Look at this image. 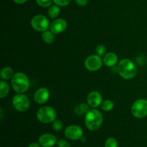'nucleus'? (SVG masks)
<instances>
[{
	"instance_id": "obj_10",
	"label": "nucleus",
	"mask_w": 147,
	"mask_h": 147,
	"mask_svg": "<svg viewBox=\"0 0 147 147\" xmlns=\"http://www.w3.org/2000/svg\"><path fill=\"white\" fill-rule=\"evenodd\" d=\"M50 98V91L46 88H40L36 90L34 96V100L38 104H44Z\"/></svg>"
},
{
	"instance_id": "obj_29",
	"label": "nucleus",
	"mask_w": 147,
	"mask_h": 147,
	"mask_svg": "<svg viewBox=\"0 0 147 147\" xmlns=\"http://www.w3.org/2000/svg\"><path fill=\"white\" fill-rule=\"evenodd\" d=\"M28 147H41V146L39 143H32L31 144L29 145Z\"/></svg>"
},
{
	"instance_id": "obj_21",
	"label": "nucleus",
	"mask_w": 147,
	"mask_h": 147,
	"mask_svg": "<svg viewBox=\"0 0 147 147\" xmlns=\"http://www.w3.org/2000/svg\"><path fill=\"white\" fill-rule=\"evenodd\" d=\"M118 142L116 141V139L114 138H109L106 141L105 143V147H118Z\"/></svg>"
},
{
	"instance_id": "obj_4",
	"label": "nucleus",
	"mask_w": 147,
	"mask_h": 147,
	"mask_svg": "<svg viewBox=\"0 0 147 147\" xmlns=\"http://www.w3.org/2000/svg\"><path fill=\"white\" fill-rule=\"evenodd\" d=\"M37 118L42 123H50L56 120V111L50 106H43L37 112Z\"/></svg>"
},
{
	"instance_id": "obj_12",
	"label": "nucleus",
	"mask_w": 147,
	"mask_h": 147,
	"mask_svg": "<svg viewBox=\"0 0 147 147\" xmlns=\"http://www.w3.org/2000/svg\"><path fill=\"white\" fill-rule=\"evenodd\" d=\"M67 22L64 19H57L51 23L50 28L55 34H57L64 32L67 28Z\"/></svg>"
},
{
	"instance_id": "obj_6",
	"label": "nucleus",
	"mask_w": 147,
	"mask_h": 147,
	"mask_svg": "<svg viewBox=\"0 0 147 147\" xmlns=\"http://www.w3.org/2000/svg\"><path fill=\"white\" fill-rule=\"evenodd\" d=\"M31 26L34 30L38 32H45L50 27L49 20L42 14L34 16L31 20Z\"/></svg>"
},
{
	"instance_id": "obj_17",
	"label": "nucleus",
	"mask_w": 147,
	"mask_h": 147,
	"mask_svg": "<svg viewBox=\"0 0 147 147\" xmlns=\"http://www.w3.org/2000/svg\"><path fill=\"white\" fill-rule=\"evenodd\" d=\"M9 92V86L6 82L0 81V98L1 99L5 98Z\"/></svg>"
},
{
	"instance_id": "obj_5",
	"label": "nucleus",
	"mask_w": 147,
	"mask_h": 147,
	"mask_svg": "<svg viewBox=\"0 0 147 147\" xmlns=\"http://www.w3.org/2000/svg\"><path fill=\"white\" fill-rule=\"evenodd\" d=\"M131 113L134 117L143 119L147 116V100L138 99L131 106Z\"/></svg>"
},
{
	"instance_id": "obj_24",
	"label": "nucleus",
	"mask_w": 147,
	"mask_h": 147,
	"mask_svg": "<svg viewBox=\"0 0 147 147\" xmlns=\"http://www.w3.org/2000/svg\"><path fill=\"white\" fill-rule=\"evenodd\" d=\"M106 48L103 45H100L97 46L96 48V55L99 56H103L106 55Z\"/></svg>"
},
{
	"instance_id": "obj_1",
	"label": "nucleus",
	"mask_w": 147,
	"mask_h": 147,
	"mask_svg": "<svg viewBox=\"0 0 147 147\" xmlns=\"http://www.w3.org/2000/svg\"><path fill=\"white\" fill-rule=\"evenodd\" d=\"M103 123V115L98 109H92L85 115V123L90 131H96Z\"/></svg>"
},
{
	"instance_id": "obj_27",
	"label": "nucleus",
	"mask_w": 147,
	"mask_h": 147,
	"mask_svg": "<svg viewBox=\"0 0 147 147\" xmlns=\"http://www.w3.org/2000/svg\"><path fill=\"white\" fill-rule=\"evenodd\" d=\"M76 2L80 6H85L87 4L88 0H75Z\"/></svg>"
},
{
	"instance_id": "obj_28",
	"label": "nucleus",
	"mask_w": 147,
	"mask_h": 147,
	"mask_svg": "<svg viewBox=\"0 0 147 147\" xmlns=\"http://www.w3.org/2000/svg\"><path fill=\"white\" fill-rule=\"evenodd\" d=\"M27 0H14V2L17 4H22L25 3Z\"/></svg>"
},
{
	"instance_id": "obj_26",
	"label": "nucleus",
	"mask_w": 147,
	"mask_h": 147,
	"mask_svg": "<svg viewBox=\"0 0 147 147\" xmlns=\"http://www.w3.org/2000/svg\"><path fill=\"white\" fill-rule=\"evenodd\" d=\"M57 146L58 147H70V144L67 141L60 139L57 142Z\"/></svg>"
},
{
	"instance_id": "obj_19",
	"label": "nucleus",
	"mask_w": 147,
	"mask_h": 147,
	"mask_svg": "<svg viewBox=\"0 0 147 147\" xmlns=\"http://www.w3.org/2000/svg\"><path fill=\"white\" fill-rule=\"evenodd\" d=\"M100 106H101V109L104 111H111L113 109L114 104H113L112 100H105L102 102Z\"/></svg>"
},
{
	"instance_id": "obj_11",
	"label": "nucleus",
	"mask_w": 147,
	"mask_h": 147,
	"mask_svg": "<svg viewBox=\"0 0 147 147\" xmlns=\"http://www.w3.org/2000/svg\"><path fill=\"white\" fill-rule=\"evenodd\" d=\"M38 142L42 147H53L57 143V139L51 134H43L39 137Z\"/></svg>"
},
{
	"instance_id": "obj_13",
	"label": "nucleus",
	"mask_w": 147,
	"mask_h": 147,
	"mask_svg": "<svg viewBox=\"0 0 147 147\" xmlns=\"http://www.w3.org/2000/svg\"><path fill=\"white\" fill-rule=\"evenodd\" d=\"M87 102L92 108H97L102 103V96L98 91H91L87 96Z\"/></svg>"
},
{
	"instance_id": "obj_9",
	"label": "nucleus",
	"mask_w": 147,
	"mask_h": 147,
	"mask_svg": "<svg viewBox=\"0 0 147 147\" xmlns=\"http://www.w3.org/2000/svg\"><path fill=\"white\" fill-rule=\"evenodd\" d=\"M83 129L77 125H71L67 126L65 130V136L70 140H79L83 137Z\"/></svg>"
},
{
	"instance_id": "obj_15",
	"label": "nucleus",
	"mask_w": 147,
	"mask_h": 147,
	"mask_svg": "<svg viewBox=\"0 0 147 147\" xmlns=\"http://www.w3.org/2000/svg\"><path fill=\"white\" fill-rule=\"evenodd\" d=\"M42 38L47 44H52L55 40V34L51 30H46L42 34Z\"/></svg>"
},
{
	"instance_id": "obj_14",
	"label": "nucleus",
	"mask_w": 147,
	"mask_h": 147,
	"mask_svg": "<svg viewBox=\"0 0 147 147\" xmlns=\"http://www.w3.org/2000/svg\"><path fill=\"white\" fill-rule=\"evenodd\" d=\"M103 62L107 67H113L118 62V57L114 53H109L103 56Z\"/></svg>"
},
{
	"instance_id": "obj_8",
	"label": "nucleus",
	"mask_w": 147,
	"mask_h": 147,
	"mask_svg": "<svg viewBox=\"0 0 147 147\" xmlns=\"http://www.w3.org/2000/svg\"><path fill=\"white\" fill-rule=\"evenodd\" d=\"M103 63V60L100 56L98 55H92L85 60L84 65L86 68L90 71H97L102 67Z\"/></svg>"
},
{
	"instance_id": "obj_16",
	"label": "nucleus",
	"mask_w": 147,
	"mask_h": 147,
	"mask_svg": "<svg viewBox=\"0 0 147 147\" xmlns=\"http://www.w3.org/2000/svg\"><path fill=\"white\" fill-rule=\"evenodd\" d=\"M14 76L13 70L10 67H4L0 73V77L2 80H9Z\"/></svg>"
},
{
	"instance_id": "obj_22",
	"label": "nucleus",
	"mask_w": 147,
	"mask_h": 147,
	"mask_svg": "<svg viewBox=\"0 0 147 147\" xmlns=\"http://www.w3.org/2000/svg\"><path fill=\"white\" fill-rule=\"evenodd\" d=\"M63 127V122L60 120H55L53 122V130H55V131H60V130H62Z\"/></svg>"
},
{
	"instance_id": "obj_18",
	"label": "nucleus",
	"mask_w": 147,
	"mask_h": 147,
	"mask_svg": "<svg viewBox=\"0 0 147 147\" xmlns=\"http://www.w3.org/2000/svg\"><path fill=\"white\" fill-rule=\"evenodd\" d=\"M60 13V7L58 5L55 4V5L50 6V8L48 9V15L50 18L55 19L59 16Z\"/></svg>"
},
{
	"instance_id": "obj_25",
	"label": "nucleus",
	"mask_w": 147,
	"mask_h": 147,
	"mask_svg": "<svg viewBox=\"0 0 147 147\" xmlns=\"http://www.w3.org/2000/svg\"><path fill=\"white\" fill-rule=\"evenodd\" d=\"M54 3L60 7H65L70 3L71 0H53Z\"/></svg>"
},
{
	"instance_id": "obj_7",
	"label": "nucleus",
	"mask_w": 147,
	"mask_h": 147,
	"mask_svg": "<svg viewBox=\"0 0 147 147\" xmlns=\"http://www.w3.org/2000/svg\"><path fill=\"white\" fill-rule=\"evenodd\" d=\"M12 104L16 110L20 112H24L30 107V100L27 96L22 93H19L13 98Z\"/></svg>"
},
{
	"instance_id": "obj_2",
	"label": "nucleus",
	"mask_w": 147,
	"mask_h": 147,
	"mask_svg": "<svg viewBox=\"0 0 147 147\" xmlns=\"http://www.w3.org/2000/svg\"><path fill=\"white\" fill-rule=\"evenodd\" d=\"M118 73L121 78L126 80H130L136 76L137 68L134 63L129 59H122L117 67Z\"/></svg>"
},
{
	"instance_id": "obj_20",
	"label": "nucleus",
	"mask_w": 147,
	"mask_h": 147,
	"mask_svg": "<svg viewBox=\"0 0 147 147\" xmlns=\"http://www.w3.org/2000/svg\"><path fill=\"white\" fill-rule=\"evenodd\" d=\"M88 111V106L85 103H81L78 107H76V112L78 115H82L83 113H86Z\"/></svg>"
},
{
	"instance_id": "obj_3",
	"label": "nucleus",
	"mask_w": 147,
	"mask_h": 147,
	"mask_svg": "<svg viewBox=\"0 0 147 147\" xmlns=\"http://www.w3.org/2000/svg\"><path fill=\"white\" fill-rule=\"evenodd\" d=\"M11 86L17 93H23L27 91L30 86V81L24 73L22 72L14 74L11 78Z\"/></svg>"
},
{
	"instance_id": "obj_23",
	"label": "nucleus",
	"mask_w": 147,
	"mask_h": 147,
	"mask_svg": "<svg viewBox=\"0 0 147 147\" xmlns=\"http://www.w3.org/2000/svg\"><path fill=\"white\" fill-rule=\"evenodd\" d=\"M53 0H36V2L40 7L45 8V7H50L52 4Z\"/></svg>"
}]
</instances>
